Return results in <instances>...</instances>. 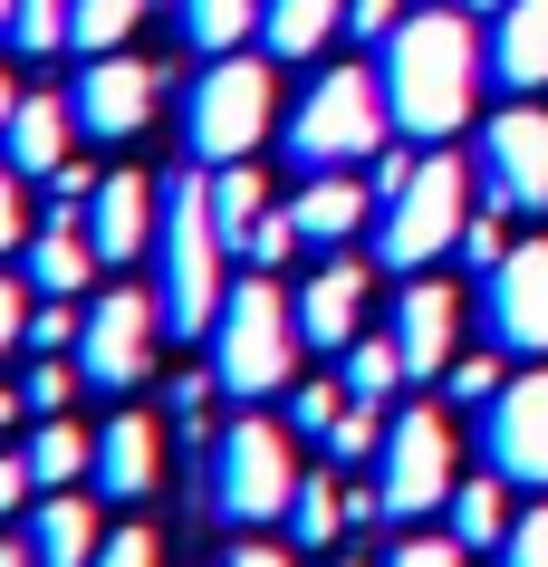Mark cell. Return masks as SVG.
<instances>
[{"mask_svg": "<svg viewBox=\"0 0 548 567\" xmlns=\"http://www.w3.org/2000/svg\"><path fill=\"white\" fill-rule=\"evenodd\" d=\"M482 68H490V39L472 30V10H404V30L385 39V106H395V135H414V145H443V135H462L472 125V106H482Z\"/></svg>", "mask_w": 548, "mask_h": 567, "instance_id": "1", "label": "cell"}, {"mask_svg": "<svg viewBox=\"0 0 548 567\" xmlns=\"http://www.w3.org/2000/svg\"><path fill=\"white\" fill-rule=\"evenodd\" d=\"M231 240L213 221V174L193 164V174L164 183V231H154V308H164V337H213L221 299H231Z\"/></svg>", "mask_w": 548, "mask_h": 567, "instance_id": "2", "label": "cell"}, {"mask_svg": "<svg viewBox=\"0 0 548 567\" xmlns=\"http://www.w3.org/2000/svg\"><path fill=\"white\" fill-rule=\"evenodd\" d=\"M299 299L279 289L270 269H241L231 279V299L213 318V375L231 404H260V394H289L299 385Z\"/></svg>", "mask_w": 548, "mask_h": 567, "instance_id": "3", "label": "cell"}, {"mask_svg": "<svg viewBox=\"0 0 548 567\" xmlns=\"http://www.w3.org/2000/svg\"><path fill=\"white\" fill-rule=\"evenodd\" d=\"M472 212H482V164H462L453 145H424L414 183H404L395 203H375V269H433L453 260L462 231H472Z\"/></svg>", "mask_w": 548, "mask_h": 567, "instance_id": "4", "label": "cell"}, {"mask_svg": "<svg viewBox=\"0 0 548 567\" xmlns=\"http://www.w3.org/2000/svg\"><path fill=\"white\" fill-rule=\"evenodd\" d=\"M385 135H395V106H385V78H365V68H318L308 96L289 106V164H299V174L375 164Z\"/></svg>", "mask_w": 548, "mask_h": 567, "instance_id": "5", "label": "cell"}, {"mask_svg": "<svg viewBox=\"0 0 548 567\" xmlns=\"http://www.w3.org/2000/svg\"><path fill=\"white\" fill-rule=\"evenodd\" d=\"M270 116H279V78L270 59H203L193 96H183V145L193 164H250V154L270 145Z\"/></svg>", "mask_w": 548, "mask_h": 567, "instance_id": "6", "label": "cell"}, {"mask_svg": "<svg viewBox=\"0 0 548 567\" xmlns=\"http://www.w3.org/2000/svg\"><path fill=\"white\" fill-rule=\"evenodd\" d=\"M453 414L443 404H404L385 423V452H375V519H433V509L453 501Z\"/></svg>", "mask_w": 548, "mask_h": 567, "instance_id": "7", "label": "cell"}, {"mask_svg": "<svg viewBox=\"0 0 548 567\" xmlns=\"http://www.w3.org/2000/svg\"><path fill=\"white\" fill-rule=\"evenodd\" d=\"M289 443H299V433H279V423H260V414H241L213 443V509H221V519H241V529L289 519V491H299Z\"/></svg>", "mask_w": 548, "mask_h": 567, "instance_id": "8", "label": "cell"}, {"mask_svg": "<svg viewBox=\"0 0 548 567\" xmlns=\"http://www.w3.org/2000/svg\"><path fill=\"white\" fill-rule=\"evenodd\" d=\"M154 337H164V308L145 289H96L87 299V337H77V375L96 394H135L154 375Z\"/></svg>", "mask_w": 548, "mask_h": 567, "instance_id": "9", "label": "cell"}, {"mask_svg": "<svg viewBox=\"0 0 548 567\" xmlns=\"http://www.w3.org/2000/svg\"><path fill=\"white\" fill-rule=\"evenodd\" d=\"M482 203L510 212V221H539L548 212V106L510 96L482 125Z\"/></svg>", "mask_w": 548, "mask_h": 567, "instance_id": "10", "label": "cell"}, {"mask_svg": "<svg viewBox=\"0 0 548 567\" xmlns=\"http://www.w3.org/2000/svg\"><path fill=\"white\" fill-rule=\"evenodd\" d=\"M482 318L500 357H548V240H510L500 269H482Z\"/></svg>", "mask_w": 548, "mask_h": 567, "instance_id": "11", "label": "cell"}, {"mask_svg": "<svg viewBox=\"0 0 548 567\" xmlns=\"http://www.w3.org/2000/svg\"><path fill=\"white\" fill-rule=\"evenodd\" d=\"M482 452L500 481L548 491V365H519L510 385L482 404Z\"/></svg>", "mask_w": 548, "mask_h": 567, "instance_id": "12", "label": "cell"}, {"mask_svg": "<svg viewBox=\"0 0 548 567\" xmlns=\"http://www.w3.org/2000/svg\"><path fill=\"white\" fill-rule=\"evenodd\" d=\"M68 106H77V125H87L96 145H125V135H145V116H154V68L125 59V49H106V59L77 68Z\"/></svg>", "mask_w": 548, "mask_h": 567, "instance_id": "13", "label": "cell"}, {"mask_svg": "<svg viewBox=\"0 0 548 567\" xmlns=\"http://www.w3.org/2000/svg\"><path fill=\"white\" fill-rule=\"evenodd\" d=\"M356 328H365V260L328 250V260L308 269V289H299V337L318 347V357H347Z\"/></svg>", "mask_w": 548, "mask_h": 567, "instance_id": "14", "label": "cell"}, {"mask_svg": "<svg viewBox=\"0 0 548 567\" xmlns=\"http://www.w3.org/2000/svg\"><path fill=\"white\" fill-rule=\"evenodd\" d=\"M395 347L414 375H443V365L462 357V299H453V279H404L395 289Z\"/></svg>", "mask_w": 548, "mask_h": 567, "instance_id": "15", "label": "cell"}, {"mask_svg": "<svg viewBox=\"0 0 548 567\" xmlns=\"http://www.w3.org/2000/svg\"><path fill=\"white\" fill-rule=\"evenodd\" d=\"M154 231H164V183H145V174H106V183H96L87 240H96V260H106V269H125L135 250H154Z\"/></svg>", "mask_w": 548, "mask_h": 567, "instance_id": "16", "label": "cell"}, {"mask_svg": "<svg viewBox=\"0 0 548 567\" xmlns=\"http://www.w3.org/2000/svg\"><path fill=\"white\" fill-rule=\"evenodd\" d=\"M164 481V423L154 414H106L96 423V501H154Z\"/></svg>", "mask_w": 548, "mask_h": 567, "instance_id": "17", "label": "cell"}, {"mask_svg": "<svg viewBox=\"0 0 548 567\" xmlns=\"http://www.w3.org/2000/svg\"><path fill=\"white\" fill-rule=\"evenodd\" d=\"M365 212H375L365 174H308L299 193H289V221H299L308 250H347V240L365 231Z\"/></svg>", "mask_w": 548, "mask_h": 567, "instance_id": "18", "label": "cell"}, {"mask_svg": "<svg viewBox=\"0 0 548 567\" xmlns=\"http://www.w3.org/2000/svg\"><path fill=\"white\" fill-rule=\"evenodd\" d=\"M490 78L510 96L548 87V0H500L490 10Z\"/></svg>", "mask_w": 548, "mask_h": 567, "instance_id": "19", "label": "cell"}, {"mask_svg": "<svg viewBox=\"0 0 548 567\" xmlns=\"http://www.w3.org/2000/svg\"><path fill=\"white\" fill-rule=\"evenodd\" d=\"M77 135H87V125H77V106H68V96H20V116H10V135H0V164L49 183V174L68 164V145H77Z\"/></svg>", "mask_w": 548, "mask_h": 567, "instance_id": "20", "label": "cell"}, {"mask_svg": "<svg viewBox=\"0 0 548 567\" xmlns=\"http://www.w3.org/2000/svg\"><path fill=\"white\" fill-rule=\"evenodd\" d=\"M30 558L39 567H96V548H106V529H96V501H77V491H39L30 501Z\"/></svg>", "mask_w": 548, "mask_h": 567, "instance_id": "21", "label": "cell"}, {"mask_svg": "<svg viewBox=\"0 0 548 567\" xmlns=\"http://www.w3.org/2000/svg\"><path fill=\"white\" fill-rule=\"evenodd\" d=\"M96 240H87V221H49V231L30 240V289L39 299H87V279H96Z\"/></svg>", "mask_w": 548, "mask_h": 567, "instance_id": "22", "label": "cell"}, {"mask_svg": "<svg viewBox=\"0 0 548 567\" xmlns=\"http://www.w3.org/2000/svg\"><path fill=\"white\" fill-rule=\"evenodd\" d=\"M328 39H347V0H270L260 10V49L270 59H318Z\"/></svg>", "mask_w": 548, "mask_h": 567, "instance_id": "23", "label": "cell"}, {"mask_svg": "<svg viewBox=\"0 0 548 567\" xmlns=\"http://www.w3.org/2000/svg\"><path fill=\"white\" fill-rule=\"evenodd\" d=\"M30 481L39 491H77V481H96V433L68 414H39L30 423Z\"/></svg>", "mask_w": 548, "mask_h": 567, "instance_id": "24", "label": "cell"}, {"mask_svg": "<svg viewBox=\"0 0 548 567\" xmlns=\"http://www.w3.org/2000/svg\"><path fill=\"white\" fill-rule=\"evenodd\" d=\"M443 529H453L462 548H500V538H510V481H500V472L453 481V501H443Z\"/></svg>", "mask_w": 548, "mask_h": 567, "instance_id": "25", "label": "cell"}, {"mask_svg": "<svg viewBox=\"0 0 548 567\" xmlns=\"http://www.w3.org/2000/svg\"><path fill=\"white\" fill-rule=\"evenodd\" d=\"M213 174V221L221 240H231V260H241V240L260 231V212H270V183H260V164H203Z\"/></svg>", "mask_w": 548, "mask_h": 567, "instance_id": "26", "label": "cell"}, {"mask_svg": "<svg viewBox=\"0 0 548 567\" xmlns=\"http://www.w3.org/2000/svg\"><path fill=\"white\" fill-rule=\"evenodd\" d=\"M260 10H270V0H183V39H193L203 59H231L241 39H260Z\"/></svg>", "mask_w": 548, "mask_h": 567, "instance_id": "27", "label": "cell"}, {"mask_svg": "<svg viewBox=\"0 0 548 567\" xmlns=\"http://www.w3.org/2000/svg\"><path fill=\"white\" fill-rule=\"evenodd\" d=\"M154 0H68V49L77 59H106V49H125V39L145 30Z\"/></svg>", "mask_w": 548, "mask_h": 567, "instance_id": "28", "label": "cell"}, {"mask_svg": "<svg viewBox=\"0 0 548 567\" xmlns=\"http://www.w3.org/2000/svg\"><path fill=\"white\" fill-rule=\"evenodd\" d=\"M337 385H347V394H365V404H385L395 385H414V365H404L395 328H385V337H356V347L337 357Z\"/></svg>", "mask_w": 548, "mask_h": 567, "instance_id": "29", "label": "cell"}, {"mask_svg": "<svg viewBox=\"0 0 548 567\" xmlns=\"http://www.w3.org/2000/svg\"><path fill=\"white\" fill-rule=\"evenodd\" d=\"M347 529V491L318 472H299V491H289V548H328V538Z\"/></svg>", "mask_w": 548, "mask_h": 567, "instance_id": "30", "label": "cell"}, {"mask_svg": "<svg viewBox=\"0 0 548 567\" xmlns=\"http://www.w3.org/2000/svg\"><path fill=\"white\" fill-rule=\"evenodd\" d=\"M10 59H59L68 49V0H10Z\"/></svg>", "mask_w": 548, "mask_h": 567, "instance_id": "31", "label": "cell"}, {"mask_svg": "<svg viewBox=\"0 0 548 567\" xmlns=\"http://www.w3.org/2000/svg\"><path fill=\"white\" fill-rule=\"evenodd\" d=\"M385 404H365V394H347V414H337V433H328V452L337 462H375V452H385Z\"/></svg>", "mask_w": 548, "mask_h": 567, "instance_id": "32", "label": "cell"}, {"mask_svg": "<svg viewBox=\"0 0 548 567\" xmlns=\"http://www.w3.org/2000/svg\"><path fill=\"white\" fill-rule=\"evenodd\" d=\"M337 414H347V385H318V375L289 385V433H299V443H328Z\"/></svg>", "mask_w": 548, "mask_h": 567, "instance_id": "33", "label": "cell"}, {"mask_svg": "<svg viewBox=\"0 0 548 567\" xmlns=\"http://www.w3.org/2000/svg\"><path fill=\"white\" fill-rule=\"evenodd\" d=\"M500 385H510V375H500V357H453V365H443V404H462V414H482Z\"/></svg>", "mask_w": 548, "mask_h": 567, "instance_id": "34", "label": "cell"}, {"mask_svg": "<svg viewBox=\"0 0 548 567\" xmlns=\"http://www.w3.org/2000/svg\"><path fill=\"white\" fill-rule=\"evenodd\" d=\"M77 337H87V308H77V299L30 308V347H39V357H77Z\"/></svg>", "mask_w": 548, "mask_h": 567, "instance_id": "35", "label": "cell"}, {"mask_svg": "<svg viewBox=\"0 0 548 567\" xmlns=\"http://www.w3.org/2000/svg\"><path fill=\"white\" fill-rule=\"evenodd\" d=\"M87 385V375H77V357H39L30 365V385H20V404H30V414H68V394Z\"/></svg>", "mask_w": 548, "mask_h": 567, "instance_id": "36", "label": "cell"}, {"mask_svg": "<svg viewBox=\"0 0 548 567\" xmlns=\"http://www.w3.org/2000/svg\"><path fill=\"white\" fill-rule=\"evenodd\" d=\"M289 250H308V240H299V221H289V203H270V212H260V231L241 240V260L250 269H279Z\"/></svg>", "mask_w": 548, "mask_h": 567, "instance_id": "37", "label": "cell"}, {"mask_svg": "<svg viewBox=\"0 0 548 567\" xmlns=\"http://www.w3.org/2000/svg\"><path fill=\"white\" fill-rule=\"evenodd\" d=\"M96 183H106V174H87V164H77V154H68L59 174H49V221H87V203H96Z\"/></svg>", "mask_w": 548, "mask_h": 567, "instance_id": "38", "label": "cell"}, {"mask_svg": "<svg viewBox=\"0 0 548 567\" xmlns=\"http://www.w3.org/2000/svg\"><path fill=\"white\" fill-rule=\"evenodd\" d=\"M500 221H510V212H472V231H462V250H453V260L462 269H500V250H510V231H500Z\"/></svg>", "mask_w": 548, "mask_h": 567, "instance_id": "39", "label": "cell"}, {"mask_svg": "<svg viewBox=\"0 0 548 567\" xmlns=\"http://www.w3.org/2000/svg\"><path fill=\"white\" fill-rule=\"evenodd\" d=\"M500 567H548V501L510 519V538H500Z\"/></svg>", "mask_w": 548, "mask_h": 567, "instance_id": "40", "label": "cell"}, {"mask_svg": "<svg viewBox=\"0 0 548 567\" xmlns=\"http://www.w3.org/2000/svg\"><path fill=\"white\" fill-rule=\"evenodd\" d=\"M395 30H404V0H347V39L356 49H385Z\"/></svg>", "mask_w": 548, "mask_h": 567, "instance_id": "41", "label": "cell"}, {"mask_svg": "<svg viewBox=\"0 0 548 567\" xmlns=\"http://www.w3.org/2000/svg\"><path fill=\"white\" fill-rule=\"evenodd\" d=\"M96 567H164V548H154V529H145V519H125V529H106Z\"/></svg>", "mask_w": 548, "mask_h": 567, "instance_id": "42", "label": "cell"}, {"mask_svg": "<svg viewBox=\"0 0 548 567\" xmlns=\"http://www.w3.org/2000/svg\"><path fill=\"white\" fill-rule=\"evenodd\" d=\"M385 567H472V548H462L453 529H443V538H433V529H414V538H404V548H395Z\"/></svg>", "mask_w": 548, "mask_h": 567, "instance_id": "43", "label": "cell"}, {"mask_svg": "<svg viewBox=\"0 0 548 567\" xmlns=\"http://www.w3.org/2000/svg\"><path fill=\"white\" fill-rule=\"evenodd\" d=\"M10 250H30V212H20V174L0 164V260Z\"/></svg>", "mask_w": 548, "mask_h": 567, "instance_id": "44", "label": "cell"}, {"mask_svg": "<svg viewBox=\"0 0 548 567\" xmlns=\"http://www.w3.org/2000/svg\"><path fill=\"white\" fill-rule=\"evenodd\" d=\"M30 501H39V481H30V452H0V519H20Z\"/></svg>", "mask_w": 548, "mask_h": 567, "instance_id": "45", "label": "cell"}, {"mask_svg": "<svg viewBox=\"0 0 548 567\" xmlns=\"http://www.w3.org/2000/svg\"><path fill=\"white\" fill-rule=\"evenodd\" d=\"M10 347H30V299H20V279H0V357Z\"/></svg>", "mask_w": 548, "mask_h": 567, "instance_id": "46", "label": "cell"}, {"mask_svg": "<svg viewBox=\"0 0 548 567\" xmlns=\"http://www.w3.org/2000/svg\"><path fill=\"white\" fill-rule=\"evenodd\" d=\"M221 567H289V548H270V538H241V548H231Z\"/></svg>", "mask_w": 548, "mask_h": 567, "instance_id": "47", "label": "cell"}, {"mask_svg": "<svg viewBox=\"0 0 548 567\" xmlns=\"http://www.w3.org/2000/svg\"><path fill=\"white\" fill-rule=\"evenodd\" d=\"M20 414H30V404H20V394L0 385V452H10V423H20Z\"/></svg>", "mask_w": 548, "mask_h": 567, "instance_id": "48", "label": "cell"}, {"mask_svg": "<svg viewBox=\"0 0 548 567\" xmlns=\"http://www.w3.org/2000/svg\"><path fill=\"white\" fill-rule=\"evenodd\" d=\"M10 116H20V87H10V68H0V135H10Z\"/></svg>", "mask_w": 548, "mask_h": 567, "instance_id": "49", "label": "cell"}, {"mask_svg": "<svg viewBox=\"0 0 548 567\" xmlns=\"http://www.w3.org/2000/svg\"><path fill=\"white\" fill-rule=\"evenodd\" d=\"M0 567H39V558H30V538H0Z\"/></svg>", "mask_w": 548, "mask_h": 567, "instance_id": "50", "label": "cell"}, {"mask_svg": "<svg viewBox=\"0 0 548 567\" xmlns=\"http://www.w3.org/2000/svg\"><path fill=\"white\" fill-rule=\"evenodd\" d=\"M462 10H472V20H490V10H500V0H462Z\"/></svg>", "mask_w": 548, "mask_h": 567, "instance_id": "51", "label": "cell"}, {"mask_svg": "<svg viewBox=\"0 0 548 567\" xmlns=\"http://www.w3.org/2000/svg\"><path fill=\"white\" fill-rule=\"evenodd\" d=\"M0 39H10V0H0Z\"/></svg>", "mask_w": 548, "mask_h": 567, "instance_id": "52", "label": "cell"}]
</instances>
